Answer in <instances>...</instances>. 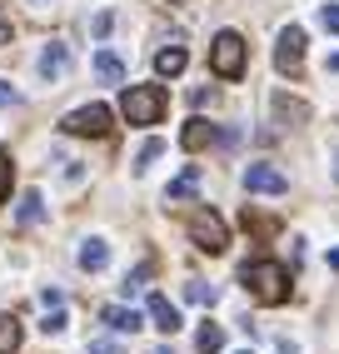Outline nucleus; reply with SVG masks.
I'll list each match as a JSON object with an SVG mask.
<instances>
[{
  "label": "nucleus",
  "mask_w": 339,
  "mask_h": 354,
  "mask_svg": "<svg viewBox=\"0 0 339 354\" xmlns=\"http://www.w3.org/2000/svg\"><path fill=\"white\" fill-rule=\"evenodd\" d=\"M245 190H255V195H284L289 180L275 170V165H250V170H245Z\"/></svg>",
  "instance_id": "8"
},
{
  "label": "nucleus",
  "mask_w": 339,
  "mask_h": 354,
  "mask_svg": "<svg viewBox=\"0 0 339 354\" xmlns=\"http://www.w3.org/2000/svg\"><path fill=\"white\" fill-rule=\"evenodd\" d=\"M239 279H245V290L259 304H284L289 299V274H284V265H275V259H250V265L239 270Z\"/></svg>",
  "instance_id": "1"
},
{
  "label": "nucleus",
  "mask_w": 339,
  "mask_h": 354,
  "mask_svg": "<svg viewBox=\"0 0 339 354\" xmlns=\"http://www.w3.org/2000/svg\"><path fill=\"white\" fill-rule=\"evenodd\" d=\"M190 240H195L205 254H220L230 245V230H225V220L214 215L210 205H200V209H190Z\"/></svg>",
  "instance_id": "4"
},
{
  "label": "nucleus",
  "mask_w": 339,
  "mask_h": 354,
  "mask_svg": "<svg viewBox=\"0 0 339 354\" xmlns=\"http://www.w3.org/2000/svg\"><path fill=\"white\" fill-rule=\"evenodd\" d=\"M214 135H220V130H214L210 120H200V115H195V120H185V130H180V145H185V150H205Z\"/></svg>",
  "instance_id": "10"
},
{
  "label": "nucleus",
  "mask_w": 339,
  "mask_h": 354,
  "mask_svg": "<svg viewBox=\"0 0 339 354\" xmlns=\"http://www.w3.org/2000/svg\"><path fill=\"white\" fill-rule=\"evenodd\" d=\"M105 324H110V329H120V335H135L145 319H140L135 310H120V304H115V310H105Z\"/></svg>",
  "instance_id": "15"
},
{
  "label": "nucleus",
  "mask_w": 339,
  "mask_h": 354,
  "mask_svg": "<svg viewBox=\"0 0 339 354\" xmlns=\"http://www.w3.org/2000/svg\"><path fill=\"white\" fill-rule=\"evenodd\" d=\"M195 185H200V170H185L180 180H170L165 195H170V200H185V195H195Z\"/></svg>",
  "instance_id": "17"
},
{
  "label": "nucleus",
  "mask_w": 339,
  "mask_h": 354,
  "mask_svg": "<svg viewBox=\"0 0 339 354\" xmlns=\"http://www.w3.org/2000/svg\"><path fill=\"white\" fill-rule=\"evenodd\" d=\"M105 265H110V245L105 240H85L80 245V270L95 274V270H105Z\"/></svg>",
  "instance_id": "11"
},
{
  "label": "nucleus",
  "mask_w": 339,
  "mask_h": 354,
  "mask_svg": "<svg viewBox=\"0 0 339 354\" xmlns=\"http://www.w3.org/2000/svg\"><path fill=\"white\" fill-rule=\"evenodd\" d=\"M320 26H324V30H339V6H324V10H320Z\"/></svg>",
  "instance_id": "25"
},
{
  "label": "nucleus",
  "mask_w": 339,
  "mask_h": 354,
  "mask_svg": "<svg viewBox=\"0 0 339 354\" xmlns=\"http://www.w3.org/2000/svg\"><path fill=\"white\" fill-rule=\"evenodd\" d=\"M245 354H250V349H245Z\"/></svg>",
  "instance_id": "33"
},
{
  "label": "nucleus",
  "mask_w": 339,
  "mask_h": 354,
  "mask_svg": "<svg viewBox=\"0 0 339 354\" xmlns=\"http://www.w3.org/2000/svg\"><path fill=\"white\" fill-rule=\"evenodd\" d=\"M6 105H15V90H10V80H0V110Z\"/></svg>",
  "instance_id": "27"
},
{
  "label": "nucleus",
  "mask_w": 339,
  "mask_h": 354,
  "mask_svg": "<svg viewBox=\"0 0 339 354\" xmlns=\"http://www.w3.org/2000/svg\"><path fill=\"white\" fill-rule=\"evenodd\" d=\"M90 354H125L115 339H90Z\"/></svg>",
  "instance_id": "24"
},
{
  "label": "nucleus",
  "mask_w": 339,
  "mask_h": 354,
  "mask_svg": "<svg viewBox=\"0 0 339 354\" xmlns=\"http://www.w3.org/2000/svg\"><path fill=\"white\" fill-rule=\"evenodd\" d=\"M45 220V209H40V195L30 190L26 200H20V225H40Z\"/></svg>",
  "instance_id": "20"
},
{
  "label": "nucleus",
  "mask_w": 339,
  "mask_h": 354,
  "mask_svg": "<svg viewBox=\"0 0 339 354\" xmlns=\"http://www.w3.org/2000/svg\"><path fill=\"white\" fill-rule=\"evenodd\" d=\"M0 45H10V20L0 15Z\"/></svg>",
  "instance_id": "28"
},
{
  "label": "nucleus",
  "mask_w": 339,
  "mask_h": 354,
  "mask_svg": "<svg viewBox=\"0 0 339 354\" xmlns=\"http://www.w3.org/2000/svg\"><path fill=\"white\" fill-rule=\"evenodd\" d=\"M110 125H115V115H110V105H80V110H70L65 115V135H90V140H100V135H110Z\"/></svg>",
  "instance_id": "5"
},
{
  "label": "nucleus",
  "mask_w": 339,
  "mask_h": 354,
  "mask_svg": "<svg viewBox=\"0 0 339 354\" xmlns=\"http://www.w3.org/2000/svg\"><path fill=\"white\" fill-rule=\"evenodd\" d=\"M15 349H20V319L0 315V354H15Z\"/></svg>",
  "instance_id": "16"
},
{
  "label": "nucleus",
  "mask_w": 339,
  "mask_h": 354,
  "mask_svg": "<svg viewBox=\"0 0 339 354\" xmlns=\"http://www.w3.org/2000/svg\"><path fill=\"white\" fill-rule=\"evenodd\" d=\"M150 319H155L160 335H175V329H180V310H175L165 295H150Z\"/></svg>",
  "instance_id": "9"
},
{
  "label": "nucleus",
  "mask_w": 339,
  "mask_h": 354,
  "mask_svg": "<svg viewBox=\"0 0 339 354\" xmlns=\"http://www.w3.org/2000/svg\"><path fill=\"white\" fill-rule=\"evenodd\" d=\"M334 180H339V170H334Z\"/></svg>",
  "instance_id": "32"
},
{
  "label": "nucleus",
  "mask_w": 339,
  "mask_h": 354,
  "mask_svg": "<svg viewBox=\"0 0 339 354\" xmlns=\"http://www.w3.org/2000/svg\"><path fill=\"white\" fill-rule=\"evenodd\" d=\"M110 26H115V15H95V26H90V30H95V35H110Z\"/></svg>",
  "instance_id": "26"
},
{
  "label": "nucleus",
  "mask_w": 339,
  "mask_h": 354,
  "mask_svg": "<svg viewBox=\"0 0 339 354\" xmlns=\"http://www.w3.org/2000/svg\"><path fill=\"white\" fill-rule=\"evenodd\" d=\"M185 65H190V55L180 50V45H170V50H160V55H155V70H160V75H180Z\"/></svg>",
  "instance_id": "13"
},
{
  "label": "nucleus",
  "mask_w": 339,
  "mask_h": 354,
  "mask_svg": "<svg viewBox=\"0 0 339 354\" xmlns=\"http://www.w3.org/2000/svg\"><path fill=\"white\" fill-rule=\"evenodd\" d=\"M40 329H45V335H60V329H65V315H60V310H51V315L40 319Z\"/></svg>",
  "instance_id": "23"
},
{
  "label": "nucleus",
  "mask_w": 339,
  "mask_h": 354,
  "mask_svg": "<svg viewBox=\"0 0 339 354\" xmlns=\"http://www.w3.org/2000/svg\"><path fill=\"white\" fill-rule=\"evenodd\" d=\"M280 354H300V349H295V344H289V339H280Z\"/></svg>",
  "instance_id": "29"
},
{
  "label": "nucleus",
  "mask_w": 339,
  "mask_h": 354,
  "mask_svg": "<svg viewBox=\"0 0 339 354\" xmlns=\"http://www.w3.org/2000/svg\"><path fill=\"white\" fill-rule=\"evenodd\" d=\"M95 75H100L105 85H120V80H125V65H120V55L100 50V55H95Z\"/></svg>",
  "instance_id": "12"
},
{
  "label": "nucleus",
  "mask_w": 339,
  "mask_h": 354,
  "mask_svg": "<svg viewBox=\"0 0 339 354\" xmlns=\"http://www.w3.org/2000/svg\"><path fill=\"white\" fill-rule=\"evenodd\" d=\"M160 155H165V140H155V135H150V140L140 145V155H135V170H150Z\"/></svg>",
  "instance_id": "18"
},
{
  "label": "nucleus",
  "mask_w": 339,
  "mask_h": 354,
  "mask_svg": "<svg viewBox=\"0 0 339 354\" xmlns=\"http://www.w3.org/2000/svg\"><path fill=\"white\" fill-rule=\"evenodd\" d=\"M275 65H280V75H300V65H304V30H300V26H284V30H280Z\"/></svg>",
  "instance_id": "6"
},
{
  "label": "nucleus",
  "mask_w": 339,
  "mask_h": 354,
  "mask_svg": "<svg viewBox=\"0 0 339 354\" xmlns=\"http://www.w3.org/2000/svg\"><path fill=\"white\" fill-rule=\"evenodd\" d=\"M145 279H150V265H140V270L125 279V295H140V290H145Z\"/></svg>",
  "instance_id": "22"
},
{
  "label": "nucleus",
  "mask_w": 339,
  "mask_h": 354,
  "mask_svg": "<svg viewBox=\"0 0 339 354\" xmlns=\"http://www.w3.org/2000/svg\"><path fill=\"white\" fill-rule=\"evenodd\" d=\"M185 299H195V304H214V299H220V290L205 285V279H190V285H185Z\"/></svg>",
  "instance_id": "19"
},
{
  "label": "nucleus",
  "mask_w": 339,
  "mask_h": 354,
  "mask_svg": "<svg viewBox=\"0 0 339 354\" xmlns=\"http://www.w3.org/2000/svg\"><path fill=\"white\" fill-rule=\"evenodd\" d=\"M195 349H200V354H220V349H225V329H220V324H200Z\"/></svg>",
  "instance_id": "14"
},
{
  "label": "nucleus",
  "mask_w": 339,
  "mask_h": 354,
  "mask_svg": "<svg viewBox=\"0 0 339 354\" xmlns=\"http://www.w3.org/2000/svg\"><path fill=\"white\" fill-rule=\"evenodd\" d=\"M10 175H15V160H10L6 150H0V200L10 195Z\"/></svg>",
  "instance_id": "21"
},
{
  "label": "nucleus",
  "mask_w": 339,
  "mask_h": 354,
  "mask_svg": "<svg viewBox=\"0 0 339 354\" xmlns=\"http://www.w3.org/2000/svg\"><path fill=\"white\" fill-rule=\"evenodd\" d=\"M65 70H70V45L51 40V45H45V50H40V60H35V75H40L45 85H55V80L65 75Z\"/></svg>",
  "instance_id": "7"
},
{
  "label": "nucleus",
  "mask_w": 339,
  "mask_h": 354,
  "mask_svg": "<svg viewBox=\"0 0 339 354\" xmlns=\"http://www.w3.org/2000/svg\"><path fill=\"white\" fill-rule=\"evenodd\" d=\"M329 70H339V55H329Z\"/></svg>",
  "instance_id": "30"
},
{
  "label": "nucleus",
  "mask_w": 339,
  "mask_h": 354,
  "mask_svg": "<svg viewBox=\"0 0 339 354\" xmlns=\"http://www.w3.org/2000/svg\"><path fill=\"white\" fill-rule=\"evenodd\" d=\"M210 65H214L220 80H239L245 75V40H239L235 30H220L214 45H210Z\"/></svg>",
  "instance_id": "3"
},
{
  "label": "nucleus",
  "mask_w": 339,
  "mask_h": 354,
  "mask_svg": "<svg viewBox=\"0 0 339 354\" xmlns=\"http://www.w3.org/2000/svg\"><path fill=\"white\" fill-rule=\"evenodd\" d=\"M120 110H125L130 125H160V115H165V85H130L125 100H120Z\"/></svg>",
  "instance_id": "2"
},
{
  "label": "nucleus",
  "mask_w": 339,
  "mask_h": 354,
  "mask_svg": "<svg viewBox=\"0 0 339 354\" xmlns=\"http://www.w3.org/2000/svg\"><path fill=\"white\" fill-rule=\"evenodd\" d=\"M155 354H170V349H155Z\"/></svg>",
  "instance_id": "31"
}]
</instances>
